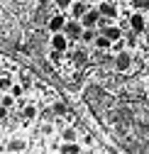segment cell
<instances>
[{"instance_id": "6da1fadb", "label": "cell", "mask_w": 149, "mask_h": 154, "mask_svg": "<svg viewBox=\"0 0 149 154\" xmlns=\"http://www.w3.org/2000/svg\"><path fill=\"white\" fill-rule=\"evenodd\" d=\"M129 27H132L135 34H144V29H147V17H144L142 10H135L132 15H129Z\"/></svg>"}, {"instance_id": "7a4b0ae2", "label": "cell", "mask_w": 149, "mask_h": 154, "mask_svg": "<svg viewBox=\"0 0 149 154\" xmlns=\"http://www.w3.org/2000/svg\"><path fill=\"white\" fill-rule=\"evenodd\" d=\"M129 66H132V54L125 51V49H120L117 56H115V69L120 73H125V71H129Z\"/></svg>"}, {"instance_id": "3957f363", "label": "cell", "mask_w": 149, "mask_h": 154, "mask_svg": "<svg viewBox=\"0 0 149 154\" xmlns=\"http://www.w3.org/2000/svg\"><path fill=\"white\" fill-rule=\"evenodd\" d=\"M64 32H66L68 39H81V34H83V25H81V20H71V22L66 20Z\"/></svg>"}, {"instance_id": "277c9868", "label": "cell", "mask_w": 149, "mask_h": 154, "mask_svg": "<svg viewBox=\"0 0 149 154\" xmlns=\"http://www.w3.org/2000/svg\"><path fill=\"white\" fill-rule=\"evenodd\" d=\"M98 20H100V10L98 8H88L86 15L81 17V25L83 27H98Z\"/></svg>"}, {"instance_id": "5b68a950", "label": "cell", "mask_w": 149, "mask_h": 154, "mask_svg": "<svg viewBox=\"0 0 149 154\" xmlns=\"http://www.w3.org/2000/svg\"><path fill=\"white\" fill-rule=\"evenodd\" d=\"M51 49H56V51H66L68 49V37H66L64 29L51 34Z\"/></svg>"}, {"instance_id": "8992f818", "label": "cell", "mask_w": 149, "mask_h": 154, "mask_svg": "<svg viewBox=\"0 0 149 154\" xmlns=\"http://www.w3.org/2000/svg\"><path fill=\"white\" fill-rule=\"evenodd\" d=\"M64 25H66V15H64V10L49 17V29H51V32H61Z\"/></svg>"}, {"instance_id": "52a82bcc", "label": "cell", "mask_w": 149, "mask_h": 154, "mask_svg": "<svg viewBox=\"0 0 149 154\" xmlns=\"http://www.w3.org/2000/svg\"><path fill=\"white\" fill-rule=\"evenodd\" d=\"M98 10H100V15H105V17H110V20H113V17H117L120 12H117V8H115V3L113 0H105V3H100L98 5Z\"/></svg>"}, {"instance_id": "ba28073f", "label": "cell", "mask_w": 149, "mask_h": 154, "mask_svg": "<svg viewBox=\"0 0 149 154\" xmlns=\"http://www.w3.org/2000/svg\"><path fill=\"white\" fill-rule=\"evenodd\" d=\"M86 10H88V5L83 3V0H78V3H71V8H68V15L73 17V20H81V17L86 15Z\"/></svg>"}, {"instance_id": "9c48e42d", "label": "cell", "mask_w": 149, "mask_h": 154, "mask_svg": "<svg viewBox=\"0 0 149 154\" xmlns=\"http://www.w3.org/2000/svg\"><path fill=\"white\" fill-rule=\"evenodd\" d=\"M96 49H100V51H108V49H113V39L110 37H105L103 32H98V37H96Z\"/></svg>"}, {"instance_id": "30bf717a", "label": "cell", "mask_w": 149, "mask_h": 154, "mask_svg": "<svg viewBox=\"0 0 149 154\" xmlns=\"http://www.w3.org/2000/svg\"><path fill=\"white\" fill-rule=\"evenodd\" d=\"M100 32H103L105 37H110V39H113V42H117V39H122V37H125L120 27H103Z\"/></svg>"}, {"instance_id": "8fae6325", "label": "cell", "mask_w": 149, "mask_h": 154, "mask_svg": "<svg viewBox=\"0 0 149 154\" xmlns=\"http://www.w3.org/2000/svg\"><path fill=\"white\" fill-rule=\"evenodd\" d=\"M5 149H8V152H17V149H27V142H25V140H10V142L5 144Z\"/></svg>"}, {"instance_id": "7c38bea8", "label": "cell", "mask_w": 149, "mask_h": 154, "mask_svg": "<svg viewBox=\"0 0 149 154\" xmlns=\"http://www.w3.org/2000/svg\"><path fill=\"white\" fill-rule=\"evenodd\" d=\"M132 3V10H142V12H149V0H129Z\"/></svg>"}, {"instance_id": "4fadbf2b", "label": "cell", "mask_w": 149, "mask_h": 154, "mask_svg": "<svg viewBox=\"0 0 149 154\" xmlns=\"http://www.w3.org/2000/svg\"><path fill=\"white\" fill-rule=\"evenodd\" d=\"M61 152H68V154L81 152V144H78V142H64V144H61Z\"/></svg>"}, {"instance_id": "5bb4252c", "label": "cell", "mask_w": 149, "mask_h": 154, "mask_svg": "<svg viewBox=\"0 0 149 154\" xmlns=\"http://www.w3.org/2000/svg\"><path fill=\"white\" fill-rule=\"evenodd\" d=\"M76 137H78V134H76L73 127H66L64 130V142H76Z\"/></svg>"}, {"instance_id": "9a60e30c", "label": "cell", "mask_w": 149, "mask_h": 154, "mask_svg": "<svg viewBox=\"0 0 149 154\" xmlns=\"http://www.w3.org/2000/svg\"><path fill=\"white\" fill-rule=\"evenodd\" d=\"M22 118H25V120H34V118H37V110H34L32 105H27V108L22 110Z\"/></svg>"}, {"instance_id": "2e32d148", "label": "cell", "mask_w": 149, "mask_h": 154, "mask_svg": "<svg viewBox=\"0 0 149 154\" xmlns=\"http://www.w3.org/2000/svg\"><path fill=\"white\" fill-rule=\"evenodd\" d=\"M15 100H17V98H15L12 93H10V95H3V98H0V103H3L5 108H12V105H15Z\"/></svg>"}, {"instance_id": "e0dca14e", "label": "cell", "mask_w": 149, "mask_h": 154, "mask_svg": "<svg viewBox=\"0 0 149 154\" xmlns=\"http://www.w3.org/2000/svg\"><path fill=\"white\" fill-rule=\"evenodd\" d=\"M20 83H22L25 88L32 83V76H29V71H22V73H20Z\"/></svg>"}, {"instance_id": "ac0fdd59", "label": "cell", "mask_w": 149, "mask_h": 154, "mask_svg": "<svg viewBox=\"0 0 149 154\" xmlns=\"http://www.w3.org/2000/svg\"><path fill=\"white\" fill-rule=\"evenodd\" d=\"M54 3H56V8H59V10H68L73 0H54Z\"/></svg>"}, {"instance_id": "d6986e66", "label": "cell", "mask_w": 149, "mask_h": 154, "mask_svg": "<svg viewBox=\"0 0 149 154\" xmlns=\"http://www.w3.org/2000/svg\"><path fill=\"white\" fill-rule=\"evenodd\" d=\"M8 112H10V108H5L3 103H0V122H5V120H8Z\"/></svg>"}, {"instance_id": "ffe728a7", "label": "cell", "mask_w": 149, "mask_h": 154, "mask_svg": "<svg viewBox=\"0 0 149 154\" xmlns=\"http://www.w3.org/2000/svg\"><path fill=\"white\" fill-rule=\"evenodd\" d=\"M54 112H56V115H66V105L64 103H56V105H54Z\"/></svg>"}, {"instance_id": "44dd1931", "label": "cell", "mask_w": 149, "mask_h": 154, "mask_svg": "<svg viewBox=\"0 0 149 154\" xmlns=\"http://www.w3.org/2000/svg\"><path fill=\"white\" fill-rule=\"evenodd\" d=\"M144 39H147V44H149V29H144Z\"/></svg>"}, {"instance_id": "7402d4cb", "label": "cell", "mask_w": 149, "mask_h": 154, "mask_svg": "<svg viewBox=\"0 0 149 154\" xmlns=\"http://www.w3.org/2000/svg\"><path fill=\"white\" fill-rule=\"evenodd\" d=\"M113 3H115V0H113Z\"/></svg>"}]
</instances>
